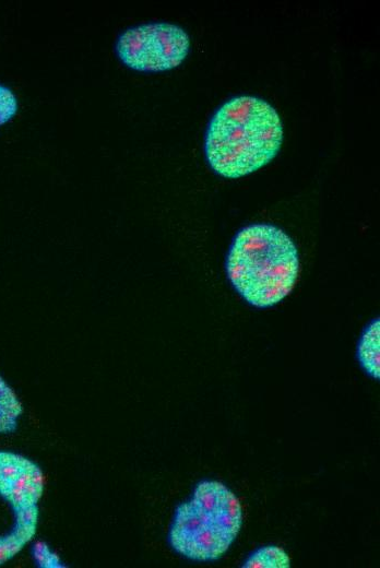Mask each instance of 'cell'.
Masks as SVG:
<instances>
[{"label":"cell","mask_w":380,"mask_h":568,"mask_svg":"<svg viewBox=\"0 0 380 568\" xmlns=\"http://www.w3.org/2000/svg\"><path fill=\"white\" fill-rule=\"evenodd\" d=\"M283 141V125L266 100L239 95L222 104L212 116L204 139L211 168L225 178H240L270 163Z\"/></svg>","instance_id":"6da1fadb"},{"label":"cell","mask_w":380,"mask_h":568,"mask_svg":"<svg viewBox=\"0 0 380 568\" xmlns=\"http://www.w3.org/2000/svg\"><path fill=\"white\" fill-rule=\"evenodd\" d=\"M226 274L235 291L251 306H275L290 294L298 280L297 247L275 225L245 226L230 245Z\"/></svg>","instance_id":"7a4b0ae2"},{"label":"cell","mask_w":380,"mask_h":568,"mask_svg":"<svg viewBox=\"0 0 380 568\" xmlns=\"http://www.w3.org/2000/svg\"><path fill=\"white\" fill-rule=\"evenodd\" d=\"M244 525L236 494L216 480L200 481L174 512L168 530L171 549L195 563H213L229 551Z\"/></svg>","instance_id":"3957f363"},{"label":"cell","mask_w":380,"mask_h":568,"mask_svg":"<svg viewBox=\"0 0 380 568\" xmlns=\"http://www.w3.org/2000/svg\"><path fill=\"white\" fill-rule=\"evenodd\" d=\"M190 36L179 25L150 22L123 31L115 50L129 69L142 72L168 71L180 66L190 51Z\"/></svg>","instance_id":"277c9868"},{"label":"cell","mask_w":380,"mask_h":568,"mask_svg":"<svg viewBox=\"0 0 380 568\" xmlns=\"http://www.w3.org/2000/svg\"><path fill=\"white\" fill-rule=\"evenodd\" d=\"M45 490V474L32 459L0 450V497L13 512L38 506Z\"/></svg>","instance_id":"5b68a950"},{"label":"cell","mask_w":380,"mask_h":568,"mask_svg":"<svg viewBox=\"0 0 380 568\" xmlns=\"http://www.w3.org/2000/svg\"><path fill=\"white\" fill-rule=\"evenodd\" d=\"M12 529L0 535V566L16 556L36 535L39 508L38 506L14 512Z\"/></svg>","instance_id":"8992f818"},{"label":"cell","mask_w":380,"mask_h":568,"mask_svg":"<svg viewBox=\"0 0 380 568\" xmlns=\"http://www.w3.org/2000/svg\"><path fill=\"white\" fill-rule=\"evenodd\" d=\"M357 359L367 375L380 379V320H371L357 343Z\"/></svg>","instance_id":"52a82bcc"},{"label":"cell","mask_w":380,"mask_h":568,"mask_svg":"<svg viewBox=\"0 0 380 568\" xmlns=\"http://www.w3.org/2000/svg\"><path fill=\"white\" fill-rule=\"evenodd\" d=\"M23 405L14 390L0 376V434L16 430Z\"/></svg>","instance_id":"ba28073f"},{"label":"cell","mask_w":380,"mask_h":568,"mask_svg":"<svg viewBox=\"0 0 380 568\" xmlns=\"http://www.w3.org/2000/svg\"><path fill=\"white\" fill-rule=\"evenodd\" d=\"M242 568H289L288 553L277 545H265L253 551L240 565Z\"/></svg>","instance_id":"9c48e42d"},{"label":"cell","mask_w":380,"mask_h":568,"mask_svg":"<svg viewBox=\"0 0 380 568\" xmlns=\"http://www.w3.org/2000/svg\"><path fill=\"white\" fill-rule=\"evenodd\" d=\"M31 551L35 564L40 568L66 567L61 557L44 541H36Z\"/></svg>","instance_id":"30bf717a"},{"label":"cell","mask_w":380,"mask_h":568,"mask_svg":"<svg viewBox=\"0 0 380 568\" xmlns=\"http://www.w3.org/2000/svg\"><path fill=\"white\" fill-rule=\"evenodd\" d=\"M19 110V102L11 88L0 84V127L9 122Z\"/></svg>","instance_id":"8fae6325"}]
</instances>
